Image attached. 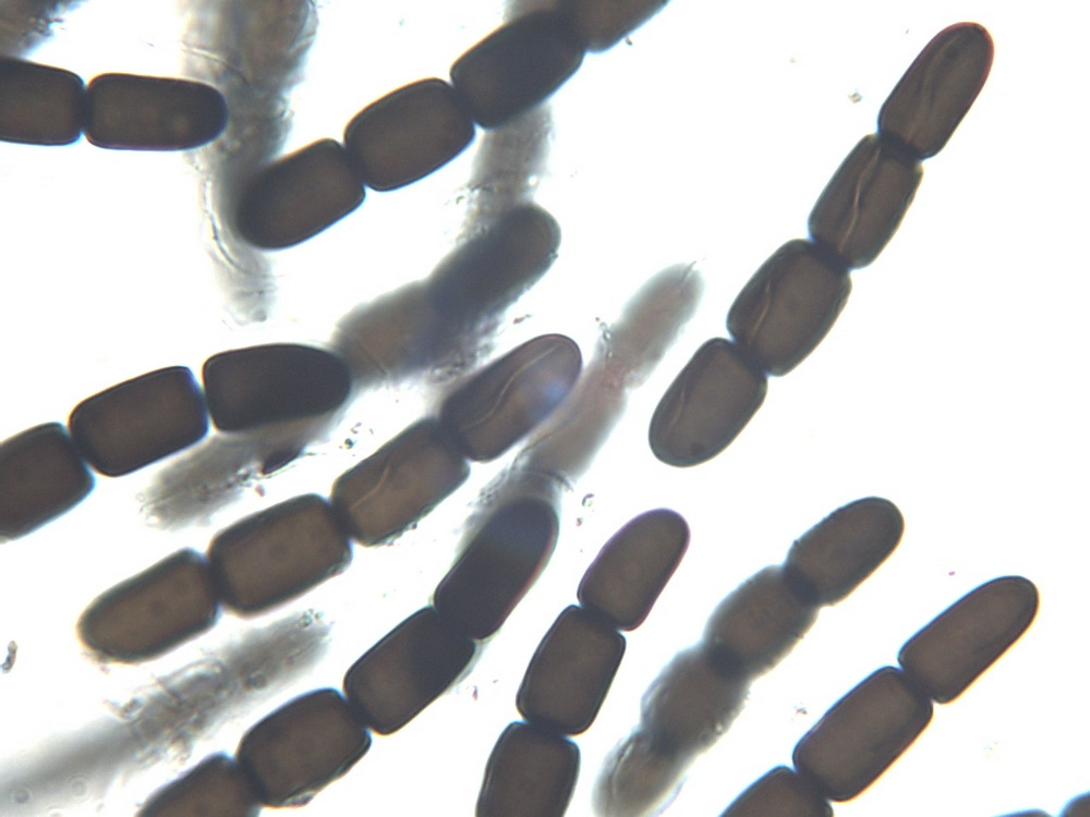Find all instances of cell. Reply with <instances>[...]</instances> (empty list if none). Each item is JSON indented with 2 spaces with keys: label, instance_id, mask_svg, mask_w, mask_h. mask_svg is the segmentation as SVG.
<instances>
[{
  "label": "cell",
  "instance_id": "obj_1",
  "mask_svg": "<svg viewBox=\"0 0 1090 817\" xmlns=\"http://www.w3.org/2000/svg\"><path fill=\"white\" fill-rule=\"evenodd\" d=\"M561 490L513 463L483 488L432 597L460 632L487 644L538 580L558 540Z\"/></svg>",
  "mask_w": 1090,
  "mask_h": 817
},
{
  "label": "cell",
  "instance_id": "obj_2",
  "mask_svg": "<svg viewBox=\"0 0 1090 817\" xmlns=\"http://www.w3.org/2000/svg\"><path fill=\"white\" fill-rule=\"evenodd\" d=\"M202 381L218 431L262 437L298 456L328 430L354 385L342 357L295 344L217 353L204 362Z\"/></svg>",
  "mask_w": 1090,
  "mask_h": 817
},
{
  "label": "cell",
  "instance_id": "obj_3",
  "mask_svg": "<svg viewBox=\"0 0 1090 817\" xmlns=\"http://www.w3.org/2000/svg\"><path fill=\"white\" fill-rule=\"evenodd\" d=\"M351 538L330 502L304 495L219 531L206 561L227 610L253 618L272 611L340 574Z\"/></svg>",
  "mask_w": 1090,
  "mask_h": 817
},
{
  "label": "cell",
  "instance_id": "obj_4",
  "mask_svg": "<svg viewBox=\"0 0 1090 817\" xmlns=\"http://www.w3.org/2000/svg\"><path fill=\"white\" fill-rule=\"evenodd\" d=\"M581 370L573 340L541 336L451 385L433 416L468 461L491 462L548 420Z\"/></svg>",
  "mask_w": 1090,
  "mask_h": 817
},
{
  "label": "cell",
  "instance_id": "obj_5",
  "mask_svg": "<svg viewBox=\"0 0 1090 817\" xmlns=\"http://www.w3.org/2000/svg\"><path fill=\"white\" fill-rule=\"evenodd\" d=\"M933 714L932 699L907 673L879 668L798 741L795 770L828 801L850 802L917 741Z\"/></svg>",
  "mask_w": 1090,
  "mask_h": 817
},
{
  "label": "cell",
  "instance_id": "obj_6",
  "mask_svg": "<svg viewBox=\"0 0 1090 817\" xmlns=\"http://www.w3.org/2000/svg\"><path fill=\"white\" fill-rule=\"evenodd\" d=\"M585 53L562 1L511 2L504 24L451 65V85L474 124L494 131L544 106Z\"/></svg>",
  "mask_w": 1090,
  "mask_h": 817
},
{
  "label": "cell",
  "instance_id": "obj_7",
  "mask_svg": "<svg viewBox=\"0 0 1090 817\" xmlns=\"http://www.w3.org/2000/svg\"><path fill=\"white\" fill-rule=\"evenodd\" d=\"M851 292L849 270L811 240L782 245L731 304L726 328L766 374L803 362L834 326Z\"/></svg>",
  "mask_w": 1090,
  "mask_h": 817
},
{
  "label": "cell",
  "instance_id": "obj_8",
  "mask_svg": "<svg viewBox=\"0 0 1090 817\" xmlns=\"http://www.w3.org/2000/svg\"><path fill=\"white\" fill-rule=\"evenodd\" d=\"M204 393L186 366L131 378L81 401L69 432L87 464L121 477L201 442L208 432Z\"/></svg>",
  "mask_w": 1090,
  "mask_h": 817
},
{
  "label": "cell",
  "instance_id": "obj_9",
  "mask_svg": "<svg viewBox=\"0 0 1090 817\" xmlns=\"http://www.w3.org/2000/svg\"><path fill=\"white\" fill-rule=\"evenodd\" d=\"M368 730L339 691L316 688L256 722L242 737L238 763L262 806L300 807L368 752Z\"/></svg>",
  "mask_w": 1090,
  "mask_h": 817
},
{
  "label": "cell",
  "instance_id": "obj_10",
  "mask_svg": "<svg viewBox=\"0 0 1090 817\" xmlns=\"http://www.w3.org/2000/svg\"><path fill=\"white\" fill-rule=\"evenodd\" d=\"M469 475V461L432 415L342 474L329 502L351 540L383 545L414 526Z\"/></svg>",
  "mask_w": 1090,
  "mask_h": 817
},
{
  "label": "cell",
  "instance_id": "obj_11",
  "mask_svg": "<svg viewBox=\"0 0 1090 817\" xmlns=\"http://www.w3.org/2000/svg\"><path fill=\"white\" fill-rule=\"evenodd\" d=\"M365 185L340 143L323 138L262 164L222 198L233 236L258 249L290 247L354 211Z\"/></svg>",
  "mask_w": 1090,
  "mask_h": 817
},
{
  "label": "cell",
  "instance_id": "obj_12",
  "mask_svg": "<svg viewBox=\"0 0 1090 817\" xmlns=\"http://www.w3.org/2000/svg\"><path fill=\"white\" fill-rule=\"evenodd\" d=\"M483 648L426 606L348 669L343 695L370 730L390 735L463 681Z\"/></svg>",
  "mask_w": 1090,
  "mask_h": 817
},
{
  "label": "cell",
  "instance_id": "obj_13",
  "mask_svg": "<svg viewBox=\"0 0 1090 817\" xmlns=\"http://www.w3.org/2000/svg\"><path fill=\"white\" fill-rule=\"evenodd\" d=\"M475 136V124L452 85L428 77L363 108L347 124L342 145L364 185L388 192L439 170Z\"/></svg>",
  "mask_w": 1090,
  "mask_h": 817
},
{
  "label": "cell",
  "instance_id": "obj_14",
  "mask_svg": "<svg viewBox=\"0 0 1090 817\" xmlns=\"http://www.w3.org/2000/svg\"><path fill=\"white\" fill-rule=\"evenodd\" d=\"M1037 586L1020 575L988 581L950 605L899 649V668L940 705L960 697L1034 622Z\"/></svg>",
  "mask_w": 1090,
  "mask_h": 817
},
{
  "label": "cell",
  "instance_id": "obj_15",
  "mask_svg": "<svg viewBox=\"0 0 1090 817\" xmlns=\"http://www.w3.org/2000/svg\"><path fill=\"white\" fill-rule=\"evenodd\" d=\"M767 376L734 341L704 342L658 402L649 427L655 458L692 467L723 452L764 402Z\"/></svg>",
  "mask_w": 1090,
  "mask_h": 817
},
{
  "label": "cell",
  "instance_id": "obj_16",
  "mask_svg": "<svg viewBox=\"0 0 1090 817\" xmlns=\"http://www.w3.org/2000/svg\"><path fill=\"white\" fill-rule=\"evenodd\" d=\"M994 60L990 32L959 22L936 34L883 102L877 134L923 161L952 138L981 93Z\"/></svg>",
  "mask_w": 1090,
  "mask_h": 817
},
{
  "label": "cell",
  "instance_id": "obj_17",
  "mask_svg": "<svg viewBox=\"0 0 1090 817\" xmlns=\"http://www.w3.org/2000/svg\"><path fill=\"white\" fill-rule=\"evenodd\" d=\"M923 172L921 161L877 133L865 135L818 198L810 240L848 270L869 266L898 230Z\"/></svg>",
  "mask_w": 1090,
  "mask_h": 817
},
{
  "label": "cell",
  "instance_id": "obj_18",
  "mask_svg": "<svg viewBox=\"0 0 1090 817\" xmlns=\"http://www.w3.org/2000/svg\"><path fill=\"white\" fill-rule=\"evenodd\" d=\"M229 108L214 86L129 73L95 76L86 90V139L106 149L180 151L216 141Z\"/></svg>",
  "mask_w": 1090,
  "mask_h": 817
},
{
  "label": "cell",
  "instance_id": "obj_19",
  "mask_svg": "<svg viewBox=\"0 0 1090 817\" xmlns=\"http://www.w3.org/2000/svg\"><path fill=\"white\" fill-rule=\"evenodd\" d=\"M625 636L582 606H568L542 638L519 686L522 719L566 736L584 733L608 694Z\"/></svg>",
  "mask_w": 1090,
  "mask_h": 817
},
{
  "label": "cell",
  "instance_id": "obj_20",
  "mask_svg": "<svg viewBox=\"0 0 1090 817\" xmlns=\"http://www.w3.org/2000/svg\"><path fill=\"white\" fill-rule=\"evenodd\" d=\"M690 544L685 517L669 509L644 512L621 527L584 573L580 605L619 631L638 629L679 566Z\"/></svg>",
  "mask_w": 1090,
  "mask_h": 817
},
{
  "label": "cell",
  "instance_id": "obj_21",
  "mask_svg": "<svg viewBox=\"0 0 1090 817\" xmlns=\"http://www.w3.org/2000/svg\"><path fill=\"white\" fill-rule=\"evenodd\" d=\"M905 531L888 499L865 497L839 507L796 539L782 565L818 608L848 597L896 550Z\"/></svg>",
  "mask_w": 1090,
  "mask_h": 817
},
{
  "label": "cell",
  "instance_id": "obj_22",
  "mask_svg": "<svg viewBox=\"0 0 1090 817\" xmlns=\"http://www.w3.org/2000/svg\"><path fill=\"white\" fill-rule=\"evenodd\" d=\"M750 685L699 643L676 655L649 686L639 727L692 763L729 730Z\"/></svg>",
  "mask_w": 1090,
  "mask_h": 817
},
{
  "label": "cell",
  "instance_id": "obj_23",
  "mask_svg": "<svg viewBox=\"0 0 1090 817\" xmlns=\"http://www.w3.org/2000/svg\"><path fill=\"white\" fill-rule=\"evenodd\" d=\"M292 459L256 436H215L161 470L140 496L145 522L164 531L204 524L235 501L253 479Z\"/></svg>",
  "mask_w": 1090,
  "mask_h": 817
},
{
  "label": "cell",
  "instance_id": "obj_24",
  "mask_svg": "<svg viewBox=\"0 0 1090 817\" xmlns=\"http://www.w3.org/2000/svg\"><path fill=\"white\" fill-rule=\"evenodd\" d=\"M820 608L770 565L739 585L716 607L702 644L751 682L774 669L799 643Z\"/></svg>",
  "mask_w": 1090,
  "mask_h": 817
},
{
  "label": "cell",
  "instance_id": "obj_25",
  "mask_svg": "<svg viewBox=\"0 0 1090 817\" xmlns=\"http://www.w3.org/2000/svg\"><path fill=\"white\" fill-rule=\"evenodd\" d=\"M66 428L56 422L19 432L0 447L1 541L23 537L80 504L95 477Z\"/></svg>",
  "mask_w": 1090,
  "mask_h": 817
},
{
  "label": "cell",
  "instance_id": "obj_26",
  "mask_svg": "<svg viewBox=\"0 0 1090 817\" xmlns=\"http://www.w3.org/2000/svg\"><path fill=\"white\" fill-rule=\"evenodd\" d=\"M580 748L566 735L513 721L486 764L477 817H561L578 782Z\"/></svg>",
  "mask_w": 1090,
  "mask_h": 817
},
{
  "label": "cell",
  "instance_id": "obj_27",
  "mask_svg": "<svg viewBox=\"0 0 1090 817\" xmlns=\"http://www.w3.org/2000/svg\"><path fill=\"white\" fill-rule=\"evenodd\" d=\"M218 599L206 559L183 548L101 595L82 626L95 633L202 631L216 622Z\"/></svg>",
  "mask_w": 1090,
  "mask_h": 817
},
{
  "label": "cell",
  "instance_id": "obj_28",
  "mask_svg": "<svg viewBox=\"0 0 1090 817\" xmlns=\"http://www.w3.org/2000/svg\"><path fill=\"white\" fill-rule=\"evenodd\" d=\"M627 380L596 355L583 377L518 453L513 464L570 487L590 466L627 404Z\"/></svg>",
  "mask_w": 1090,
  "mask_h": 817
},
{
  "label": "cell",
  "instance_id": "obj_29",
  "mask_svg": "<svg viewBox=\"0 0 1090 817\" xmlns=\"http://www.w3.org/2000/svg\"><path fill=\"white\" fill-rule=\"evenodd\" d=\"M703 280L693 265H676L652 278L598 344L597 355L629 383L640 386L694 315Z\"/></svg>",
  "mask_w": 1090,
  "mask_h": 817
},
{
  "label": "cell",
  "instance_id": "obj_30",
  "mask_svg": "<svg viewBox=\"0 0 1090 817\" xmlns=\"http://www.w3.org/2000/svg\"><path fill=\"white\" fill-rule=\"evenodd\" d=\"M86 90L75 73L2 56L0 60V139L65 146L85 132Z\"/></svg>",
  "mask_w": 1090,
  "mask_h": 817
},
{
  "label": "cell",
  "instance_id": "obj_31",
  "mask_svg": "<svg viewBox=\"0 0 1090 817\" xmlns=\"http://www.w3.org/2000/svg\"><path fill=\"white\" fill-rule=\"evenodd\" d=\"M552 127L550 108L544 105L508 125L486 132L468 185L473 208L467 231L530 200L545 170Z\"/></svg>",
  "mask_w": 1090,
  "mask_h": 817
},
{
  "label": "cell",
  "instance_id": "obj_32",
  "mask_svg": "<svg viewBox=\"0 0 1090 817\" xmlns=\"http://www.w3.org/2000/svg\"><path fill=\"white\" fill-rule=\"evenodd\" d=\"M691 763L665 749L637 727L607 756L593 788L595 815L647 816L678 790Z\"/></svg>",
  "mask_w": 1090,
  "mask_h": 817
},
{
  "label": "cell",
  "instance_id": "obj_33",
  "mask_svg": "<svg viewBox=\"0 0 1090 817\" xmlns=\"http://www.w3.org/2000/svg\"><path fill=\"white\" fill-rule=\"evenodd\" d=\"M828 800L799 772L777 766L748 786L722 814L729 817H831Z\"/></svg>",
  "mask_w": 1090,
  "mask_h": 817
},
{
  "label": "cell",
  "instance_id": "obj_34",
  "mask_svg": "<svg viewBox=\"0 0 1090 817\" xmlns=\"http://www.w3.org/2000/svg\"><path fill=\"white\" fill-rule=\"evenodd\" d=\"M665 1H562L588 52H604L659 12Z\"/></svg>",
  "mask_w": 1090,
  "mask_h": 817
}]
</instances>
